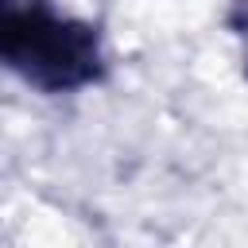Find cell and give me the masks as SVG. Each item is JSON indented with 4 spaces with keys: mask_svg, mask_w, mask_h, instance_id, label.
<instances>
[{
    "mask_svg": "<svg viewBox=\"0 0 248 248\" xmlns=\"http://www.w3.org/2000/svg\"><path fill=\"white\" fill-rule=\"evenodd\" d=\"M0 66L31 89L62 97L101 85L108 50L97 23L54 0H0Z\"/></svg>",
    "mask_w": 248,
    "mask_h": 248,
    "instance_id": "1",
    "label": "cell"
},
{
    "mask_svg": "<svg viewBox=\"0 0 248 248\" xmlns=\"http://www.w3.org/2000/svg\"><path fill=\"white\" fill-rule=\"evenodd\" d=\"M225 23H229V31L244 43V54H240V70H244V78H248V0H232V8L225 12Z\"/></svg>",
    "mask_w": 248,
    "mask_h": 248,
    "instance_id": "2",
    "label": "cell"
}]
</instances>
